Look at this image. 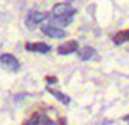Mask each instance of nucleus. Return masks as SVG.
Here are the masks:
<instances>
[{
  "label": "nucleus",
  "mask_w": 129,
  "mask_h": 125,
  "mask_svg": "<svg viewBox=\"0 0 129 125\" xmlns=\"http://www.w3.org/2000/svg\"><path fill=\"white\" fill-rule=\"evenodd\" d=\"M26 50L46 54V52H49V50H51V47L47 46V44H43V42H38V44H26Z\"/></svg>",
  "instance_id": "6"
},
{
  "label": "nucleus",
  "mask_w": 129,
  "mask_h": 125,
  "mask_svg": "<svg viewBox=\"0 0 129 125\" xmlns=\"http://www.w3.org/2000/svg\"><path fill=\"white\" fill-rule=\"evenodd\" d=\"M52 16H74L77 10L74 8L70 3H57L52 7Z\"/></svg>",
  "instance_id": "1"
},
{
  "label": "nucleus",
  "mask_w": 129,
  "mask_h": 125,
  "mask_svg": "<svg viewBox=\"0 0 129 125\" xmlns=\"http://www.w3.org/2000/svg\"><path fill=\"white\" fill-rule=\"evenodd\" d=\"M77 49H79V44H77V41H67V42H64L62 46L57 47V52H59L60 55H67V54L75 52Z\"/></svg>",
  "instance_id": "5"
},
{
  "label": "nucleus",
  "mask_w": 129,
  "mask_h": 125,
  "mask_svg": "<svg viewBox=\"0 0 129 125\" xmlns=\"http://www.w3.org/2000/svg\"><path fill=\"white\" fill-rule=\"evenodd\" d=\"M124 120H126V122H129V115H126V117H124Z\"/></svg>",
  "instance_id": "13"
},
{
  "label": "nucleus",
  "mask_w": 129,
  "mask_h": 125,
  "mask_svg": "<svg viewBox=\"0 0 129 125\" xmlns=\"http://www.w3.org/2000/svg\"><path fill=\"white\" fill-rule=\"evenodd\" d=\"M23 125H39V115H38V114L33 115L31 119H28V122H25Z\"/></svg>",
  "instance_id": "11"
},
{
  "label": "nucleus",
  "mask_w": 129,
  "mask_h": 125,
  "mask_svg": "<svg viewBox=\"0 0 129 125\" xmlns=\"http://www.w3.org/2000/svg\"><path fill=\"white\" fill-rule=\"evenodd\" d=\"M43 33L46 36H49V38H56V39H60L66 36V33H64V29H60L59 26H54V25H46V26H41Z\"/></svg>",
  "instance_id": "4"
},
{
  "label": "nucleus",
  "mask_w": 129,
  "mask_h": 125,
  "mask_svg": "<svg viewBox=\"0 0 129 125\" xmlns=\"http://www.w3.org/2000/svg\"><path fill=\"white\" fill-rule=\"evenodd\" d=\"M47 91H49V93L52 94L54 97H57V99H59L62 104H69V102H70V97H69V96H66V94H62L60 91H57V89H52V88H47Z\"/></svg>",
  "instance_id": "10"
},
{
  "label": "nucleus",
  "mask_w": 129,
  "mask_h": 125,
  "mask_svg": "<svg viewBox=\"0 0 129 125\" xmlns=\"http://www.w3.org/2000/svg\"><path fill=\"white\" fill-rule=\"evenodd\" d=\"M0 63L8 70H18L20 68V62L12 54H2V55H0Z\"/></svg>",
  "instance_id": "3"
},
{
  "label": "nucleus",
  "mask_w": 129,
  "mask_h": 125,
  "mask_svg": "<svg viewBox=\"0 0 129 125\" xmlns=\"http://www.w3.org/2000/svg\"><path fill=\"white\" fill-rule=\"evenodd\" d=\"M113 41H114V44L129 42V29H126V31H119L118 34H114L113 36Z\"/></svg>",
  "instance_id": "7"
},
{
  "label": "nucleus",
  "mask_w": 129,
  "mask_h": 125,
  "mask_svg": "<svg viewBox=\"0 0 129 125\" xmlns=\"http://www.w3.org/2000/svg\"><path fill=\"white\" fill-rule=\"evenodd\" d=\"M47 18L46 13L43 12H38V10H31V12L28 13V16H26V25L28 26H36V25H41L44 20Z\"/></svg>",
  "instance_id": "2"
},
{
  "label": "nucleus",
  "mask_w": 129,
  "mask_h": 125,
  "mask_svg": "<svg viewBox=\"0 0 129 125\" xmlns=\"http://www.w3.org/2000/svg\"><path fill=\"white\" fill-rule=\"evenodd\" d=\"M74 16H52V25L54 26H67L72 21Z\"/></svg>",
  "instance_id": "9"
},
{
  "label": "nucleus",
  "mask_w": 129,
  "mask_h": 125,
  "mask_svg": "<svg viewBox=\"0 0 129 125\" xmlns=\"http://www.w3.org/2000/svg\"><path fill=\"white\" fill-rule=\"evenodd\" d=\"M95 54L96 52H95L93 47H82L80 52H79V57H80V60H88V59H91Z\"/></svg>",
  "instance_id": "8"
},
{
  "label": "nucleus",
  "mask_w": 129,
  "mask_h": 125,
  "mask_svg": "<svg viewBox=\"0 0 129 125\" xmlns=\"http://www.w3.org/2000/svg\"><path fill=\"white\" fill-rule=\"evenodd\" d=\"M47 81H49V83H56L57 80H56V76H54V78H52V76H49V78H47Z\"/></svg>",
  "instance_id": "12"
}]
</instances>
